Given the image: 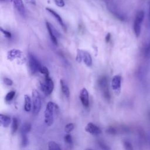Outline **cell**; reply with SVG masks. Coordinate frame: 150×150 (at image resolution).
Masks as SVG:
<instances>
[{
  "mask_svg": "<svg viewBox=\"0 0 150 150\" xmlns=\"http://www.w3.org/2000/svg\"><path fill=\"white\" fill-rule=\"evenodd\" d=\"M56 108H57V105L52 101L48 102L46 106L44 113L45 122L48 127L51 126L53 123L54 111Z\"/></svg>",
  "mask_w": 150,
  "mask_h": 150,
  "instance_id": "cell-1",
  "label": "cell"
},
{
  "mask_svg": "<svg viewBox=\"0 0 150 150\" xmlns=\"http://www.w3.org/2000/svg\"><path fill=\"white\" fill-rule=\"evenodd\" d=\"M144 12L142 10H140L137 12L134 21V32L135 36L138 38L141 32V26L144 18Z\"/></svg>",
  "mask_w": 150,
  "mask_h": 150,
  "instance_id": "cell-2",
  "label": "cell"
},
{
  "mask_svg": "<svg viewBox=\"0 0 150 150\" xmlns=\"http://www.w3.org/2000/svg\"><path fill=\"white\" fill-rule=\"evenodd\" d=\"M98 84L104 98L108 101L110 100V94L109 88H108V83L107 78L105 76L101 77L98 81Z\"/></svg>",
  "mask_w": 150,
  "mask_h": 150,
  "instance_id": "cell-3",
  "label": "cell"
},
{
  "mask_svg": "<svg viewBox=\"0 0 150 150\" xmlns=\"http://www.w3.org/2000/svg\"><path fill=\"white\" fill-rule=\"evenodd\" d=\"M32 103H33V112L34 114H38L42 106V100L41 97L39 92L36 90L33 89L32 92Z\"/></svg>",
  "mask_w": 150,
  "mask_h": 150,
  "instance_id": "cell-4",
  "label": "cell"
},
{
  "mask_svg": "<svg viewBox=\"0 0 150 150\" xmlns=\"http://www.w3.org/2000/svg\"><path fill=\"white\" fill-rule=\"evenodd\" d=\"M28 64L30 71L32 74H35L39 71L42 67L39 61L32 53H29L28 55Z\"/></svg>",
  "mask_w": 150,
  "mask_h": 150,
  "instance_id": "cell-5",
  "label": "cell"
},
{
  "mask_svg": "<svg viewBox=\"0 0 150 150\" xmlns=\"http://www.w3.org/2000/svg\"><path fill=\"white\" fill-rule=\"evenodd\" d=\"M40 89L46 95H50L54 89V83L49 76H45L44 82L40 83Z\"/></svg>",
  "mask_w": 150,
  "mask_h": 150,
  "instance_id": "cell-6",
  "label": "cell"
},
{
  "mask_svg": "<svg viewBox=\"0 0 150 150\" xmlns=\"http://www.w3.org/2000/svg\"><path fill=\"white\" fill-rule=\"evenodd\" d=\"M7 59L11 61H13L14 60H19V62H23V53L21 50L16 49H13L9 50L7 53Z\"/></svg>",
  "mask_w": 150,
  "mask_h": 150,
  "instance_id": "cell-7",
  "label": "cell"
},
{
  "mask_svg": "<svg viewBox=\"0 0 150 150\" xmlns=\"http://www.w3.org/2000/svg\"><path fill=\"white\" fill-rule=\"evenodd\" d=\"M46 28L48 30L51 40L54 45H57V44H58L57 36H59V35H58L57 31L52 26V25L47 21L46 22Z\"/></svg>",
  "mask_w": 150,
  "mask_h": 150,
  "instance_id": "cell-8",
  "label": "cell"
},
{
  "mask_svg": "<svg viewBox=\"0 0 150 150\" xmlns=\"http://www.w3.org/2000/svg\"><path fill=\"white\" fill-rule=\"evenodd\" d=\"M121 77L120 75H115L111 80V87L116 94H119L121 90Z\"/></svg>",
  "mask_w": 150,
  "mask_h": 150,
  "instance_id": "cell-9",
  "label": "cell"
},
{
  "mask_svg": "<svg viewBox=\"0 0 150 150\" xmlns=\"http://www.w3.org/2000/svg\"><path fill=\"white\" fill-rule=\"evenodd\" d=\"M85 130L86 132L93 135H98L101 133V129L92 122H89L87 124L85 128Z\"/></svg>",
  "mask_w": 150,
  "mask_h": 150,
  "instance_id": "cell-10",
  "label": "cell"
},
{
  "mask_svg": "<svg viewBox=\"0 0 150 150\" xmlns=\"http://www.w3.org/2000/svg\"><path fill=\"white\" fill-rule=\"evenodd\" d=\"M80 99L83 105L88 107L89 105V96L88 91L86 88H83L80 93Z\"/></svg>",
  "mask_w": 150,
  "mask_h": 150,
  "instance_id": "cell-11",
  "label": "cell"
},
{
  "mask_svg": "<svg viewBox=\"0 0 150 150\" xmlns=\"http://www.w3.org/2000/svg\"><path fill=\"white\" fill-rule=\"evenodd\" d=\"M12 2L18 13L22 16H25V9L22 0H12Z\"/></svg>",
  "mask_w": 150,
  "mask_h": 150,
  "instance_id": "cell-12",
  "label": "cell"
},
{
  "mask_svg": "<svg viewBox=\"0 0 150 150\" xmlns=\"http://www.w3.org/2000/svg\"><path fill=\"white\" fill-rule=\"evenodd\" d=\"M46 10L47 11V12H49L51 15H52L53 16V17L57 21V22L61 25V26L63 28V29L64 30H66V26H65L61 16L56 12H55L54 10H53L52 9H50L49 8H46Z\"/></svg>",
  "mask_w": 150,
  "mask_h": 150,
  "instance_id": "cell-13",
  "label": "cell"
},
{
  "mask_svg": "<svg viewBox=\"0 0 150 150\" xmlns=\"http://www.w3.org/2000/svg\"><path fill=\"white\" fill-rule=\"evenodd\" d=\"M60 84L62 93L67 98H69L70 96V90L66 82L64 80L60 79Z\"/></svg>",
  "mask_w": 150,
  "mask_h": 150,
  "instance_id": "cell-14",
  "label": "cell"
},
{
  "mask_svg": "<svg viewBox=\"0 0 150 150\" xmlns=\"http://www.w3.org/2000/svg\"><path fill=\"white\" fill-rule=\"evenodd\" d=\"M83 61L84 63V64L88 67H90L92 65L91 56L88 52H87V51H85V50H83Z\"/></svg>",
  "mask_w": 150,
  "mask_h": 150,
  "instance_id": "cell-15",
  "label": "cell"
},
{
  "mask_svg": "<svg viewBox=\"0 0 150 150\" xmlns=\"http://www.w3.org/2000/svg\"><path fill=\"white\" fill-rule=\"evenodd\" d=\"M0 122L1 124L4 127H8L11 122V119L10 117L1 114L0 115Z\"/></svg>",
  "mask_w": 150,
  "mask_h": 150,
  "instance_id": "cell-16",
  "label": "cell"
},
{
  "mask_svg": "<svg viewBox=\"0 0 150 150\" xmlns=\"http://www.w3.org/2000/svg\"><path fill=\"white\" fill-rule=\"evenodd\" d=\"M24 110L26 112H29L30 111L32 108V101L30 97L27 95L25 94L24 96Z\"/></svg>",
  "mask_w": 150,
  "mask_h": 150,
  "instance_id": "cell-17",
  "label": "cell"
},
{
  "mask_svg": "<svg viewBox=\"0 0 150 150\" xmlns=\"http://www.w3.org/2000/svg\"><path fill=\"white\" fill-rule=\"evenodd\" d=\"M142 54L146 58L150 57V42H146L142 49Z\"/></svg>",
  "mask_w": 150,
  "mask_h": 150,
  "instance_id": "cell-18",
  "label": "cell"
},
{
  "mask_svg": "<svg viewBox=\"0 0 150 150\" xmlns=\"http://www.w3.org/2000/svg\"><path fill=\"white\" fill-rule=\"evenodd\" d=\"M18 129V120L16 117H13L12 120L11 125V132L12 134H15Z\"/></svg>",
  "mask_w": 150,
  "mask_h": 150,
  "instance_id": "cell-19",
  "label": "cell"
},
{
  "mask_svg": "<svg viewBox=\"0 0 150 150\" xmlns=\"http://www.w3.org/2000/svg\"><path fill=\"white\" fill-rule=\"evenodd\" d=\"M31 129V124L29 122L24 123L21 128V133L26 134L28 133Z\"/></svg>",
  "mask_w": 150,
  "mask_h": 150,
  "instance_id": "cell-20",
  "label": "cell"
},
{
  "mask_svg": "<svg viewBox=\"0 0 150 150\" xmlns=\"http://www.w3.org/2000/svg\"><path fill=\"white\" fill-rule=\"evenodd\" d=\"M48 150H62V149L58 144L51 141L48 142Z\"/></svg>",
  "mask_w": 150,
  "mask_h": 150,
  "instance_id": "cell-21",
  "label": "cell"
},
{
  "mask_svg": "<svg viewBox=\"0 0 150 150\" xmlns=\"http://www.w3.org/2000/svg\"><path fill=\"white\" fill-rule=\"evenodd\" d=\"M15 96V91H11L6 94V95L5 96V100L6 102H9L11 100H12V99L14 98Z\"/></svg>",
  "mask_w": 150,
  "mask_h": 150,
  "instance_id": "cell-22",
  "label": "cell"
},
{
  "mask_svg": "<svg viewBox=\"0 0 150 150\" xmlns=\"http://www.w3.org/2000/svg\"><path fill=\"white\" fill-rule=\"evenodd\" d=\"M83 50L81 49H78L77 50V55L76 57V60L77 62L81 63L83 60Z\"/></svg>",
  "mask_w": 150,
  "mask_h": 150,
  "instance_id": "cell-23",
  "label": "cell"
},
{
  "mask_svg": "<svg viewBox=\"0 0 150 150\" xmlns=\"http://www.w3.org/2000/svg\"><path fill=\"white\" fill-rule=\"evenodd\" d=\"M21 134V144L22 146H26L28 144V139L26 136V134Z\"/></svg>",
  "mask_w": 150,
  "mask_h": 150,
  "instance_id": "cell-24",
  "label": "cell"
},
{
  "mask_svg": "<svg viewBox=\"0 0 150 150\" xmlns=\"http://www.w3.org/2000/svg\"><path fill=\"white\" fill-rule=\"evenodd\" d=\"M64 139L65 142L66 143V144L68 146H71L73 144V139H72V137L71 135L70 134H67L64 137Z\"/></svg>",
  "mask_w": 150,
  "mask_h": 150,
  "instance_id": "cell-25",
  "label": "cell"
},
{
  "mask_svg": "<svg viewBox=\"0 0 150 150\" xmlns=\"http://www.w3.org/2000/svg\"><path fill=\"white\" fill-rule=\"evenodd\" d=\"M98 145L102 150H111V148H110V146L102 141H98Z\"/></svg>",
  "mask_w": 150,
  "mask_h": 150,
  "instance_id": "cell-26",
  "label": "cell"
},
{
  "mask_svg": "<svg viewBox=\"0 0 150 150\" xmlns=\"http://www.w3.org/2000/svg\"><path fill=\"white\" fill-rule=\"evenodd\" d=\"M123 146L125 150H134L132 144L128 141H124L123 142Z\"/></svg>",
  "mask_w": 150,
  "mask_h": 150,
  "instance_id": "cell-27",
  "label": "cell"
},
{
  "mask_svg": "<svg viewBox=\"0 0 150 150\" xmlns=\"http://www.w3.org/2000/svg\"><path fill=\"white\" fill-rule=\"evenodd\" d=\"M74 128V124H73V123H69V124L66 125L64 130H65L66 132H67V134H69L70 132H71L73 130Z\"/></svg>",
  "mask_w": 150,
  "mask_h": 150,
  "instance_id": "cell-28",
  "label": "cell"
},
{
  "mask_svg": "<svg viewBox=\"0 0 150 150\" xmlns=\"http://www.w3.org/2000/svg\"><path fill=\"white\" fill-rule=\"evenodd\" d=\"M39 72L41 73L42 74H44L45 76H49V70L47 69V68L46 66H42V67H41V68H40V69Z\"/></svg>",
  "mask_w": 150,
  "mask_h": 150,
  "instance_id": "cell-29",
  "label": "cell"
},
{
  "mask_svg": "<svg viewBox=\"0 0 150 150\" xmlns=\"http://www.w3.org/2000/svg\"><path fill=\"white\" fill-rule=\"evenodd\" d=\"M106 132L110 135H115L117 132L116 129L113 127H108L107 130H106Z\"/></svg>",
  "mask_w": 150,
  "mask_h": 150,
  "instance_id": "cell-30",
  "label": "cell"
},
{
  "mask_svg": "<svg viewBox=\"0 0 150 150\" xmlns=\"http://www.w3.org/2000/svg\"><path fill=\"white\" fill-rule=\"evenodd\" d=\"M3 81H4V84H5L7 86H11L13 84V81L11 79H9V78H7V77L4 78Z\"/></svg>",
  "mask_w": 150,
  "mask_h": 150,
  "instance_id": "cell-31",
  "label": "cell"
},
{
  "mask_svg": "<svg viewBox=\"0 0 150 150\" xmlns=\"http://www.w3.org/2000/svg\"><path fill=\"white\" fill-rule=\"evenodd\" d=\"M54 1L55 2V4L59 7H63L65 5L63 0H54Z\"/></svg>",
  "mask_w": 150,
  "mask_h": 150,
  "instance_id": "cell-32",
  "label": "cell"
},
{
  "mask_svg": "<svg viewBox=\"0 0 150 150\" xmlns=\"http://www.w3.org/2000/svg\"><path fill=\"white\" fill-rule=\"evenodd\" d=\"M1 32L7 38H9L11 37V33L9 32H8V31H7L6 30H4L2 29V28H1Z\"/></svg>",
  "mask_w": 150,
  "mask_h": 150,
  "instance_id": "cell-33",
  "label": "cell"
},
{
  "mask_svg": "<svg viewBox=\"0 0 150 150\" xmlns=\"http://www.w3.org/2000/svg\"><path fill=\"white\" fill-rule=\"evenodd\" d=\"M111 39V34L110 33H108L105 36V41L107 42H108Z\"/></svg>",
  "mask_w": 150,
  "mask_h": 150,
  "instance_id": "cell-34",
  "label": "cell"
},
{
  "mask_svg": "<svg viewBox=\"0 0 150 150\" xmlns=\"http://www.w3.org/2000/svg\"><path fill=\"white\" fill-rule=\"evenodd\" d=\"M25 1L27 3L30 4L32 5H35L36 4V1L35 0H25Z\"/></svg>",
  "mask_w": 150,
  "mask_h": 150,
  "instance_id": "cell-35",
  "label": "cell"
},
{
  "mask_svg": "<svg viewBox=\"0 0 150 150\" xmlns=\"http://www.w3.org/2000/svg\"><path fill=\"white\" fill-rule=\"evenodd\" d=\"M148 17H149V20L150 21V4L149 6V13H148Z\"/></svg>",
  "mask_w": 150,
  "mask_h": 150,
  "instance_id": "cell-36",
  "label": "cell"
},
{
  "mask_svg": "<svg viewBox=\"0 0 150 150\" xmlns=\"http://www.w3.org/2000/svg\"><path fill=\"white\" fill-rule=\"evenodd\" d=\"M7 0H0V1L1 2H5V1H6Z\"/></svg>",
  "mask_w": 150,
  "mask_h": 150,
  "instance_id": "cell-37",
  "label": "cell"
},
{
  "mask_svg": "<svg viewBox=\"0 0 150 150\" xmlns=\"http://www.w3.org/2000/svg\"><path fill=\"white\" fill-rule=\"evenodd\" d=\"M149 145H150V138H149Z\"/></svg>",
  "mask_w": 150,
  "mask_h": 150,
  "instance_id": "cell-38",
  "label": "cell"
},
{
  "mask_svg": "<svg viewBox=\"0 0 150 150\" xmlns=\"http://www.w3.org/2000/svg\"><path fill=\"white\" fill-rule=\"evenodd\" d=\"M86 150H91V149H86Z\"/></svg>",
  "mask_w": 150,
  "mask_h": 150,
  "instance_id": "cell-39",
  "label": "cell"
}]
</instances>
